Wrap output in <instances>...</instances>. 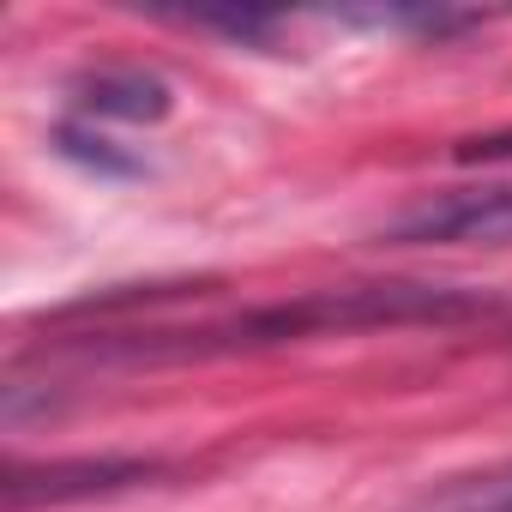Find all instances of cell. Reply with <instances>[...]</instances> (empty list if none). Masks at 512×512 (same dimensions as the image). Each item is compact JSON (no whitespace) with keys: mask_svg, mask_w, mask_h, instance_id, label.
Here are the masks:
<instances>
[{"mask_svg":"<svg viewBox=\"0 0 512 512\" xmlns=\"http://www.w3.org/2000/svg\"><path fill=\"white\" fill-rule=\"evenodd\" d=\"M380 241L392 247H512V181L416 199L410 211L380 223Z\"/></svg>","mask_w":512,"mask_h":512,"instance_id":"2","label":"cell"},{"mask_svg":"<svg viewBox=\"0 0 512 512\" xmlns=\"http://www.w3.org/2000/svg\"><path fill=\"white\" fill-rule=\"evenodd\" d=\"M157 476H169L163 458H49L43 470L13 464L7 470V506L25 512L31 500H43V506L97 500V494H121V488H139V482H157Z\"/></svg>","mask_w":512,"mask_h":512,"instance_id":"3","label":"cell"},{"mask_svg":"<svg viewBox=\"0 0 512 512\" xmlns=\"http://www.w3.org/2000/svg\"><path fill=\"white\" fill-rule=\"evenodd\" d=\"M410 512H512V464L476 470V476H452L440 488H428Z\"/></svg>","mask_w":512,"mask_h":512,"instance_id":"5","label":"cell"},{"mask_svg":"<svg viewBox=\"0 0 512 512\" xmlns=\"http://www.w3.org/2000/svg\"><path fill=\"white\" fill-rule=\"evenodd\" d=\"M458 163H512V127L506 133H476V139H458L452 151Z\"/></svg>","mask_w":512,"mask_h":512,"instance_id":"6","label":"cell"},{"mask_svg":"<svg viewBox=\"0 0 512 512\" xmlns=\"http://www.w3.org/2000/svg\"><path fill=\"white\" fill-rule=\"evenodd\" d=\"M73 103L103 121H163L169 115V85L145 67H97L73 85Z\"/></svg>","mask_w":512,"mask_h":512,"instance_id":"4","label":"cell"},{"mask_svg":"<svg viewBox=\"0 0 512 512\" xmlns=\"http://www.w3.org/2000/svg\"><path fill=\"white\" fill-rule=\"evenodd\" d=\"M500 296L476 290H446V284H362V290H308L296 302H272L235 314L223 326L199 332H145V338H103L91 356H223V350H260V344H302V338H344V332H374V326H446V320H476L500 314Z\"/></svg>","mask_w":512,"mask_h":512,"instance_id":"1","label":"cell"}]
</instances>
